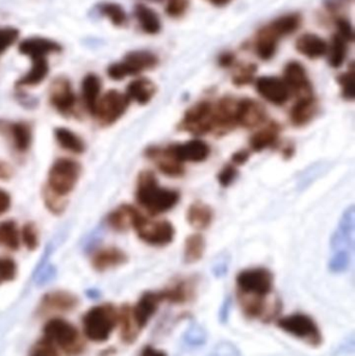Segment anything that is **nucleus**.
Returning a JSON list of instances; mask_svg holds the SVG:
<instances>
[{
    "label": "nucleus",
    "instance_id": "2f4dec72",
    "mask_svg": "<svg viewBox=\"0 0 355 356\" xmlns=\"http://www.w3.org/2000/svg\"><path fill=\"white\" fill-rule=\"evenodd\" d=\"M54 138L60 148L66 152L75 154H81L85 150V144L83 140L74 131L66 127H56L54 129Z\"/></svg>",
    "mask_w": 355,
    "mask_h": 356
},
{
    "label": "nucleus",
    "instance_id": "39448f33",
    "mask_svg": "<svg viewBox=\"0 0 355 356\" xmlns=\"http://www.w3.org/2000/svg\"><path fill=\"white\" fill-rule=\"evenodd\" d=\"M156 65L158 58L156 54L147 50H137L129 52L122 62L110 65L108 69V75L114 81H122L125 77L149 70Z\"/></svg>",
    "mask_w": 355,
    "mask_h": 356
},
{
    "label": "nucleus",
    "instance_id": "473e14b6",
    "mask_svg": "<svg viewBox=\"0 0 355 356\" xmlns=\"http://www.w3.org/2000/svg\"><path fill=\"white\" fill-rule=\"evenodd\" d=\"M281 127L276 122L270 123L268 127L258 131L250 140V146L254 152H262L276 144Z\"/></svg>",
    "mask_w": 355,
    "mask_h": 356
},
{
    "label": "nucleus",
    "instance_id": "a19ab883",
    "mask_svg": "<svg viewBox=\"0 0 355 356\" xmlns=\"http://www.w3.org/2000/svg\"><path fill=\"white\" fill-rule=\"evenodd\" d=\"M206 339H208V334L206 330L202 327L199 324H192L187 332H185L183 336V342L188 345V346L193 347H201L204 346L206 343Z\"/></svg>",
    "mask_w": 355,
    "mask_h": 356
},
{
    "label": "nucleus",
    "instance_id": "0eeeda50",
    "mask_svg": "<svg viewBox=\"0 0 355 356\" xmlns=\"http://www.w3.org/2000/svg\"><path fill=\"white\" fill-rule=\"evenodd\" d=\"M237 286L241 296L264 299L272 291L273 275L265 268L244 270L237 276Z\"/></svg>",
    "mask_w": 355,
    "mask_h": 356
},
{
    "label": "nucleus",
    "instance_id": "bb28decb",
    "mask_svg": "<svg viewBox=\"0 0 355 356\" xmlns=\"http://www.w3.org/2000/svg\"><path fill=\"white\" fill-rule=\"evenodd\" d=\"M296 48L300 54L310 58H318L327 54L329 45L322 38L313 33H306L297 40Z\"/></svg>",
    "mask_w": 355,
    "mask_h": 356
},
{
    "label": "nucleus",
    "instance_id": "c03bdc74",
    "mask_svg": "<svg viewBox=\"0 0 355 356\" xmlns=\"http://www.w3.org/2000/svg\"><path fill=\"white\" fill-rule=\"evenodd\" d=\"M20 238L28 250H35L39 246V234L35 224L26 223L21 230Z\"/></svg>",
    "mask_w": 355,
    "mask_h": 356
},
{
    "label": "nucleus",
    "instance_id": "8fccbe9b",
    "mask_svg": "<svg viewBox=\"0 0 355 356\" xmlns=\"http://www.w3.org/2000/svg\"><path fill=\"white\" fill-rule=\"evenodd\" d=\"M31 356H58V353L56 347L49 341L44 339L35 345V348L31 351Z\"/></svg>",
    "mask_w": 355,
    "mask_h": 356
},
{
    "label": "nucleus",
    "instance_id": "f03ea898",
    "mask_svg": "<svg viewBox=\"0 0 355 356\" xmlns=\"http://www.w3.org/2000/svg\"><path fill=\"white\" fill-rule=\"evenodd\" d=\"M135 199L151 215L168 211L179 201V192L160 188L154 173L144 171L138 177Z\"/></svg>",
    "mask_w": 355,
    "mask_h": 356
},
{
    "label": "nucleus",
    "instance_id": "de8ad7c7",
    "mask_svg": "<svg viewBox=\"0 0 355 356\" xmlns=\"http://www.w3.org/2000/svg\"><path fill=\"white\" fill-rule=\"evenodd\" d=\"M256 72V66L254 64L244 65L233 76V83L237 86L248 85L254 79Z\"/></svg>",
    "mask_w": 355,
    "mask_h": 356
},
{
    "label": "nucleus",
    "instance_id": "37998d69",
    "mask_svg": "<svg viewBox=\"0 0 355 356\" xmlns=\"http://www.w3.org/2000/svg\"><path fill=\"white\" fill-rule=\"evenodd\" d=\"M131 309L129 307H123L122 313H121L120 319L121 321V330H122V339L125 342H133L135 339V328H133V318H131Z\"/></svg>",
    "mask_w": 355,
    "mask_h": 356
},
{
    "label": "nucleus",
    "instance_id": "4be33fe9",
    "mask_svg": "<svg viewBox=\"0 0 355 356\" xmlns=\"http://www.w3.org/2000/svg\"><path fill=\"white\" fill-rule=\"evenodd\" d=\"M62 50L60 44L44 38H29L21 42L19 51L24 56L33 58H47L51 54H56Z\"/></svg>",
    "mask_w": 355,
    "mask_h": 356
},
{
    "label": "nucleus",
    "instance_id": "0e129e2a",
    "mask_svg": "<svg viewBox=\"0 0 355 356\" xmlns=\"http://www.w3.org/2000/svg\"><path fill=\"white\" fill-rule=\"evenodd\" d=\"M2 54V52H1V51H0V54Z\"/></svg>",
    "mask_w": 355,
    "mask_h": 356
},
{
    "label": "nucleus",
    "instance_id": "ea45409f",
    "mask_svg": "<svg viewBox=\"0 0 355 356\" xmlns=\"http://www.w3.org/2000/svg\"><path fill=\"white\" fill-rule=\"evenodd\" d=\"M100 12L106 18L110 19V22L116 26H121V25H124L126 23V13L123 10L122 6H119V4L112 3V2L101 4Z\"/></svg>",
    "mask_w": 355,
    "mask_h": 356
},
{
    "label": "nucleus",
    "instance_id": "6e6552de",
    "mask_svg": "<svg viewBox=\"0 0 355 356\" xmlns=\"http://www.w3.org/2000/svg\"><path fill=\"white\" fill-rule=\"evenodd\" d=\"M44 339L66 353H76L81 350L79 332L66 320L56 318L47 322L44 327Z\"/></svg>",
    "mask_w": 355,
    "mask_h": 356
},
{
    "label": "nucleus",
    "instance_id": "72a5a7b5",
    "mask_svg": "<svg viewBox=\"0 0 355 356\" xmlns=\"http://www.w3.org/2000/svg\"><path fill=\"white\" fill-rule=\"evenodd\" d=\"M164 301L172 303H185L194 296V284L190 280H181L174 286L163 291Z\"/></svg>",
    "mask_w": 355,
    "mask_h": 356
},
{
    "label": "nucleus",
    "instance_id": "412c9836",
    "mask_svg": "<svg viewBox=\"0 0 355 356\" xmlns=\"http://www.w3.org/2000/svg\"><path fill=\"white\" fill-rule=\"evenodd\" d=\"M127 261L124 251L117 247H104L94 253L91 259L92 267L98 272L108 271L120 267Z\"/></svg>",
    "mask_w": 355,
    "mask_h": 356
},
{
    "label": "nucleus",
    "instance_id": "f8f14e48",
    "mask_svg": "<svg viewBox=\"0 0 355 356\" xmlns=\"http://www.w3.org/2000/svg\"><path fill=\"white\" fill-rule=\"evenodd\" d=\"M0 136L8 140L18 154H26L33 143V127L25 121L0 119Z\"/></svg>",
    "mask_w": 355,
    "mask_h": 356
},
{
    "label": "nucleus",
    "instance_id": "58836bf2",
    "mask_svg": "<svg viewBox=\"0 0 355 356\" xmlns=\"http://www.w3.org/2000/svg\"><path fill=\"white\" fill-rule=\"evenodd\" d=\"M329 49V64L333 68H339L345 62L347 56V45L343 38L339 35H333Z\"/></svg>",
    "mask_w": 355,
    "mask_h": 356
},
{
    "label": "nucleus",
    "instance_id": "13d9d810",
    "mask_svg": "<svg viewBox=\"0 0 355 356\" xmlns=\"http://www.w3.org/2000/svg\"><path fill=\"white\" fill-rule=\"evenodd\" d=\"M227 268H229V259H222L221 261H217L213 267V273L217 277H222L226 274Z\"/></svg>",
    "mask_w": 355,
    "mask_h": 356
},
{
    "label": "nucleus",
    "instance_id": "9d476101",
    "mask_svg": "<svg viewBox=\"0 0 355 356\" xmlns=\"http://www.w3.org/2000/svg\"><path fill=\"white\" fill-rule=\"evenodd\" d=\"M129 104L131 100L126 94L117 90H110L100 97L94 117L97 118L102 127H110L125 114Z\"/></svg>",
    "mask_w": 355,
    "mask_h": 356
},
{
    "label": "nucleus",
    "instance_id": "c9c22d12",
    "mask_svg": "<svg viewBox=\"0 0 355 356\" xmlns=\"http://www.w3.org/2000/svg\"><path fill=\"white\" fill-rule=\"evenodd\" d=\"M135 17L145 33L154 35L160 31V19H158V14L151 8L143 6V4H139L135 6Z\"/></svg>",
    "mask_w": 355,
    "mask_h": 356
},
{
    "label": "nucleus",
    "instance_id": "a211bd4d",
    "mask_svg": "<svg viewBox=\"0 0 355 356\" xmlns=\"http://www.w3.org/2000/svg\"><path fill=\"white\" fill-rule=\"evenodd\" d=\"M286 85L289 88L290 93L294 92L299 98L313 96L312 86L306 74V69L300 63L291 62L285 69Z\"/></svg>",
    "mask_w": 355,
    "mask_h": 356
},
{
    "label": "nucleus",
    "instance_id": "3c124183",
    "mask_svg": "<svg viewBox=\"0 0 355 356\" xmlns=\"http://www.w3.org/2000/svg\"><path fill=\"white\" fill-rule=\"evenodd\" d=\"M188 6H189V0H168L166 12L171 17H179L187 10Z\"/></svg>",
    "mask_w": 355,
    "mask_h": 356
},
{
    "label": "nucleus",
    "instance_id": "6e6d98bb",
    "mask_svg": "<svg viewBox=\"0 0 355 356\" xmlns=\"http://www.w3.org/2000/svg\"><path fill=\"white\" fill-rule=\"evenodd\" d=\"M12 205V198L6 191L0 188V216L4 215Z\"/></svg>",
    "mask_w": 355,
    "mask_h": 356
},
{
    "label": "nucleus",
    "instance_id": "20e7f679",
    "mask_svg": "<svg viewBox=\"0 0 355 356\" xmlns=\"http://www.w3.org/2000/svg\"><path fill=\"white\" fill-rule=\"evenodd\" d=\"M81 175V166L76 161L62 158L56 160L48 172L46 188L60 197L70 194Z\"/></svg>",
    "mask_w": 355,
    "mask_h": 356
},
{
    "label": "nucleus",
    "instance_id": "e433bc0d",
    "mask_svg": "<svg viewBox=\"0 0 355 356\" xmlns=\"http://www.w3.org/2000/svg\"><path fill=\"white\" fill-rule=\"evenodd\" d=\"M206 250V241L201 234H192L188 236L185 243L183 259L187 264H193L200 261Z\"/></svg>",
    "mask_w": 355,
    "mask_h": 356
},
{
    "label": "nucleus",
    "instance_id": "bf43d9fd",
    "mask_svg": "<svg viewBox=\"0 0 355 356\" xmlns=\"http://www.w3.org/2000/svg\"><path fill=\"white\" fill-rule=\"evenodd\" d=\"M248 159H249V152H246V150H241V152H236L231 160L235 164L243 165L247 162Z\"/></svg>",
    "mask_w": 355,
    "mask_h": 356
},
{
    "label": "nucleus",
    "instance_id": "4d7b16f0",
    "mask_svg": "<svg viewBox=\"0 0 355 356\" xmlns=\"http://www.w3.org/2000/svg\"><path fill=\"white\" fill-rule=\"evenodd\" d=\"M14 175V169L6 161L0 160V180L6 181L10 180Z\"/></svg>",
    "mask_w": 355,
    "mask_h": 356
},
{
    "label": "nucleus",
    "instance_id": "7ed1b4c3",
    "mask_svg": "<svg viewBox=\"0 0 355 356\" xmlns=\"http://www.w3.org/2000/svg\"><path fill=\"white\" fill-rule=\"evenodd\" d=\"M118 314L113 305L92 307L83 316V332L88 339L96 343L106 342L118 322Z\"/></svg>",
    "mask_w": 355,
    "mask_h": 356
},
{
    "label": "nucleus",
    "instance_id": "7c9ffc66",
    "mask_svg": "<svg viewBox=\"0 0 355 356\" xmlns=\"http://www.w3.org/2000/svg\"><path fill=\"white\" fill-rule=\"evenodd\" d=\"M187 219L192 227L206 229L212 224L214 213L208 204L198 201L194 202L188 209Z\"/></svg>",
    "mask_w": 355,
    "mask_h": 356
},
{
    "label": "nucleus",
    "instance_id": "680f3d73",
    "mask_svg": "<svg viewBox=\"0 0 355 356\" xmlns=\"http://www.w3.org/2000/svg\"><path fill=\"white\" fill-rule=\"evenodd\" d=\"M233 60H235V56L233 54H225L220 58V64L223 67H229L233 64Z\"/></svg>",
    "mask_w": 355,
    "mask_h": 356
},
{
    "label": "nucleus",
    "instance_id": "052dcab7",
    "mask_svg": "<svg viewBox=\"0 0 355 356\" xmlns=\"http://www.w3.org/2000/svg\"><path fill=\"white\" fill-rule=\"evenodd\" d=\"M141 356H167V353L162 350H158L154 347L147 346L142 351Z\"/></svg>",
    "mask_w": 355,
    "mask_h": 356
},
{
    "label": "nucleus",
    "instance_id": "ddd939ff",
    "mask_svg": "<svg viewBox=\"0 0 355 356\" xmlns=\"http://www.w3.org/2000/svg\"><path fill=\"white\" fill-rule=\"evenodd\" d=\"M49 102L54 110L63 116L70 117L75 114L77 98L68 79L58 77L52 83Z\"/></svg>",
    "mask_w": 355,
    "mask_h": 356
},
{
    "label": "nucleus",
    "instance_id": "423d86ee",
    "mask_svg": "<svg viewBox=\"0 0 355 356\" xmlns=\"http://www.w3.org/2000/svg\"><path fill=\"white\" fill-rule=\"evenodd\" d=\"M277 327L295 338L300 339L313 347H319L323 342L322 334L316 322L308 315L294 314L277 322Z\"/></svg>",
    "mask_w": 355,
    "mask_h": 356
},
{
    "label": "nucleus",
    "instance_id": "5fc2aeb1",
    "mask_svg": "<svg viewBox=\"0 0 355 356\" xmlns=\"http://www.w3.org/2000/svg\"><path fill=\"white\" fill-rule=\"evenodd\" d=\"M231 305L233 300L231 297H226L223 300L222 305H221L220 311H219V321L221 324H226L229 322V315H231Z\"/></svg>",
    "mask_w": 355,
    "mask_h": 356
},
{
    "label": "nucleus",
    "instance_id": "2eb2a0df",
    "mask_svg": "<svg viewBox=\"0 0 355 356\" xmlns=\"http://www.w3.org/2000/svg\"><path fill=\"white\" fill-rule=\"evenodd\" d=\"M164 301L162 292H146L142 295L137 305L131 311L133 323L138 330L145 327L152 316L158 311V305Z\"/></svg>",
    "mask_w": 355,
    "mask_h": 356
},
{
    "label": "nucleus",
    "instance_id": "393cba45",
    "mask_svg": "<svg viewBox=\"0 0 355 356\" xmlns=\"http://www.w3.org/2000/svg\"><path fill=\"white\" fill-rule=\"evenodd\" d=\"M102 83L95 74H88L81 83V95L85 110L94 117L101 94Z\"/></svg>",
    "mask_w": 355,
    "mask_h": 356
},
{
    "label": "nucleus",
    "instance_id": "b1692460",
    "mask_svg": "<svg viewBox=\"0 0 355 356\" xmlns=\"http://www.w3.org/2000/svg\"><path fill=\"white\" fill-rule=\"evenodd\" d=\"M141 213L135 207L122 204L108 215V223L116 232H123L133 228Z\"/></svg>",
    "mask_w": 355,
    "mask_h": 356
},
{
    "label": "nucleus",
    "instance_id": "4c0bfd02",
    "mask_svg": "<svg viewBox=\"0 0 355 356\" xmlns=\"http://www.w3.org/2000/svg\"><path fill=\"white\" fill-rule=\"evenodd\" d=\"M302 24V18L299 15L291 14L286 15V16L281 17L271 23L270 26L276 31L279 37L290 35L293 33L294 31H297Z\"/></svg>",
    "mask_w": 355,
    "mask_h": 356
},
{
    "label": "nucleus",
    "instance_id": "dca6fc26",
    "mask_svg": "<svg viewBox=\"0 0 355 356\" xmlns=\"http://www.w3.org/2000/svg\"><path fill=\"white\" fill-rule=\"evenodd\" d=\"M168 149L181 163L204 162L210 154V146L201 140H191L179 145L169 146Z\"/></svg>",
    "mask_w": 355,
    "mask_h": 356
},
{
    "label": "nucleus",
    "instance_id": "f3484780",
    "mask_svg": "<svg viewBox=\"0 0 355 356\" xmlns=\"http://www.w3.org/2000/svg\"><path fill=\"white\" fill-rule=\"evenodd\" d=\"M258 93L275 106H283L290 98V90L279 77L264 76L256 81Z\"/></svg>",
    "mask_w": 355,
    "mask_h": 356
},
{
    "label": "nucleus",
    "instance_id": "c756f323",
    "mask_svg": "<svg viewBox=\"0 0 355 356\" xmlns=\"http://www.w3.org/2000/svg\"><path fill=\"white\" fill-rule=\"evenodd\" d=\"M28 72L17 81L18 87H35L40 85L49 73L47 58H33Z\"/></svg>",
    "mask_w": 355,
    "mask_h": 356
},
{
    "label": "nucleus",
    "instance_id": "aec40b11",
    "mask_svg": "<svg viewBox=\"0 0 355 356\" xmlns=\"http://www.w3.org/2000/svg\"><path fill=\"white\" fill-rule=\"evenodd\" d=\"M146 156L154 161L160 172L168 177H181L185 172L183 163L179 162L169 152L168 148L162 149L160 147H149L146 150Z\"/></svg>",
    "mask_w": 355,
    "mask_h": 356
},
{
    "label": "nucleus",
    "instance_id": "cd10ccee",
    "mask_svg": "<svg viewBox=\"0 0 355 356\" xmlns=\"http://www.w3.org/2000/svg\"><path fill=\"white\" fill-rule=\"evenodd\" d=\"M279 38L281 37L277 35L276 31L270 25L258 31V37H256V54L262 60H270L271 58L274 56Z\"/></svg>",
    "mask_w": 355,
    "mask_h": 356
},
{
    "label": "nucleus",
    "instance_id": "1a4fd4ad",
    "mask_svg": "<svg viewBox=\"0 0 355 356\" xmlns=\"http://www.w3.org/2000/svg\"><path fill=\"white\" fill-rule=\"evenodd\" d=\"M138 236L144 242L154 246H165L174 238L175 230L168 221H152L140 215L133 225Z\"/></svg>",
    "mask_w": 355,
    "mask_h": 356
},
{
    "label": "nucleus",
    "instance_id": "6ab92c4d",
    "mask_svg": "<svg viewBox=\"0 0 355 356\" xmlns=\"http://www.w3.org/2000/svg\"><path fill=\"white\" fill-rule=\"evenodd\" d=\"M237 102L233 98H223L214 108V129L216 135H224L237 125L236 122Z\"/></svg>",
    "mask_w": 355,
    "mask_h": 356
},
{
    "label": "nucleus",
    "instance_id": "f257e3e1",
    "mask_svg": "<svg viewBox=\"0 0 355 356\" xmlns=\"http://www.w3.org/2000/svg\"><path fill=\"white\" fill-rule=\"evenodd\" d=\"M355 209H345L331 241V257L329 268L333 273H342L349 268L354 248Z\"/></svg>",
    "mask_w": 355,
    "mask_h": 356
},
{
    "label": "nucleus",
    "instance_id": "864d4df0",
    "mask_svg": "<svg viewBox=\"0 0 355 356\" xmlns=\"http://www.w3.org/2000/svg\"><path fill=\"white\" fill-rule=\"evenodd\" d=\"M337 26L338 31H339L338 35H339L340 37L343 38L345 41H354V29H352V24H350L347 20H345V19H339V20L337 21Z\"/></svg>",
    "mask_w": 355,
    "mask_h": 356
},
{
    "label": "nucleus",
    "instance_id": "9b49d317",
    "mask_svg": "<svg viewBox=\"0 0 355 356\" xmlns=\"http://www.w3.org/2000/svg\"><path fill=\"white\" fill-rule=\"evenodd\" d=\"M214 104L210 102L196 104L185 112L181 129L195 135L208 134L214 129Z\"/></svg>",
    "mask_w": 355,
    "mask_h": 356
},
{
    "label": "nucleus",
    "instance_id": "09e8293b",
    "mask_svg": "<svg viewBox=\"0 0 355 356\" xmlns=\"http://www.w3.org/2000/svg\"><path fill=\"white\" fill-rule=\"evenodd\" d=\"M208 356H242L239 348L233 343L223 341L213 348Z\"/></svg>",
    "mask_w": 355,
    "mask_h": 356
},
{
    "label": "nucleus",
    "instance_id": "49530a36",
    "mask_svg": "<svg viewBox=\"0 0 355 356\" xmlns=\"http://www.w3.org/2000/svg\"><path fill=\"white\" fill-rule=\"evenodd\" d=\"M17 275V265L10 257H0V284L12 282Z\"/></svg>",
    "mask_w": 355,
    "mask_h": 356
},
{
    "label": "nucleus",
    "instance_id": "a878e982",
    "mask_svg": "<svg viewBox=\"0 0 355 356\" xmlns=\"http://www.w3.org/2000/svg\"><path fill=\"white\" fill-rule=\"evenodd\" d=\"M317 113V104L314 96H308L298 99L290 114L292 123L295 127H304L313 120Z\"/></svg>",
    "mask_w": 355,
    "mask_h": 356
},
{
    "label": "nucleus",
    "instance_id": "5701e85b",
    "mask_svg": "<svg viewBox=\"0 0 355 356\" xmlns=\"http://www.w3.org/2000/svg\"><path fill=\"white\" fill-rule=\"evenodd\" d=\"M41 309L46 312H70L79 305V299L66 291H53L42 298Z\"/></svg>",
    "mask_w": 355,
    "mask_h": 356
},
{
    "label": "nucleus",
    "instance_id": "a18cd8bd",
    "mask_svg": "<svg viewBox=\"0 0 355 356\" xmlns=\"http://www.w3.org/2000/svg\"><path fill=\"white\" fill-rule=\"evenodd\" d=\"M338 81L341 86L343 97L347 100H354L355 97L354 69L352 67L349 71L340 75L338 77Z\"/></svg>",
    "mask_w": 355,
    "mask_h": 356
},
{
    "label": "nucleus",
    "instance_id": "e2e57ef3",
    "mask_svg": "<svg viewBox=\"0 0 355 356\" xmlns=\"http://www.w3.org/2000/svg\"><path fill=\"white\" fill-rule=\"evenodd\" d=\"M210 1L215 4V6H223L231 2V0H210Z\"/></svg>",
    "mask_w": 355,
    "mask_h": 356
},
{
    "label": "nucleus",
    "instance_id": "f704fd0d",
    "mask_svg": "<svg viewBox=\"0 0 355 356\" xmlns=\"http://www.w3.org/2000/svg\"><path fill=\"white\" fill-rule=\"evenodd\" d=\"M20 246V232L13 220L0 222V247L15 251Z\"/></svg>",
    "mask_w": 355,
    "mask_h": 356
},
{
    "label": "nucleus",
    "instance_id": "c85d7f7f",
    "mask_svg": "<svg viewBox=\"0 0 355 356\" xmlns=\"http://www.w3.org/2000/svg\"><path fill=\"white\" fill-rule=\"evenodd\" d=\"M156 85L147 79H139L131 81L126 89L129 99L139 104H146L152 99L156 94Z\"/></svg>",
    "mask_w": 355,
    "mask_h": 356
},
{
    "label": "nucleus",
    "instance_id": "79ce46f5",
    "mask_svg": "<svg viewBox=\"0 0 355 356\" xmlns=\"http://www.w3.org/2000/svg\"><path fill=\"white\" fill-rule=\"evenodd\" d=\"M43 200L50 213L56 215H60L66 209L67 202L64 197L58 196L54 193L50 192L46 186L43 190Z\"/></svg>",
    "mask_w": 355,
    "mask_h": 356
},
{
    "label": "nucleus",
    "instance_id": "4468645a",
    "mask_svg": "<svg viewBox=\"0 0 355 356\" xmlns=\"http://www.w3.org/2000/svg\"><path fill=\"white\" fill-rule=\"evenodd\" d=\"M266 118V110L258 102H254L249 98L237 102V108H236L237 125L245 129H254L264 123Z\"/></svg>",
    "mask_w": 355,
    "mask_h": 356
},
{
    "label": "nucleus",
    "instance_id": "603ef678",
    "mask_svg": "<svg viewBox=\"0 0 355 356\" xmlns=\"http://www.w3.org/2000/svg\"><path fill=\"white\" fill-rule=\"evenodd\" d=\"M237 175V169L231 166V165H229V166L224 167V168L221 170V172L219 173L218 180L221 186H229V184H233Z\"/></svg>",
    "mask_w": 355,
    "mask_h": 356
}]
</instances>
